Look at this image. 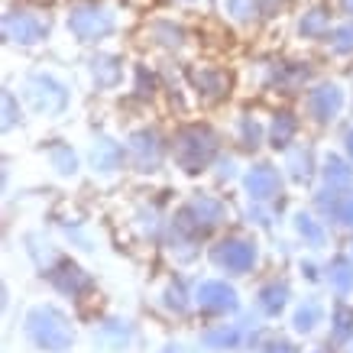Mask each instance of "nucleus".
Returning a JSON list of instances; mask_svg holds the SVG:
<instances>
[{
	"label": "nucleus",
	"instance_id": "obj_24",
	"mask_svg": "<svg viewBox=\"0 0 353 353\" xmlns=\"http://www.w3.org/2000/svg\"><path fill=\"white\" fill-rule=\"evenodd\" d=\"M259 353H299V347L285 337H269L266 343H259Z\"/></svg>",
	"mask_w": 353,
	"mask_h": 353
},
{
	"label": "nucleus",
	"instance_id": "obj_1",
	"mask_svg": "<svg viewBox=\"0 0 353 353\" xmlns=\"http://www.w3.org/2000/svg\"><path fill=\"white\" fill-rule=\"evenodd\" d=\"M23 334L36 350L46 353H65L75 343V327L68 321V314L55 305H36V308L26 311Z\"/></svg>",
	"mask_w": 353,
	"mask_h": 353
},
{
	"label": "nucleus",
	"instance_id": "obj_28",
	"mask_svg": "<svg viewBox=\"0 0 353 353\" xmlns=\"http://www.w3.org/2000/svg\"><path fill=\"white\" fill-rule=\"evenodd\" d=\"M159 353H192V350H188V347H182V343H165Z\"/></svg>",
	"mask_w": 353,
	"mask_h": 353
},
{
	"label": "nucleus",
	"instance_id": "obj_25",
	"mask_svg": "<svg viewBox=\"0 0 353 353\" xmlns=\"http://www.w3.org/2000/svg\"><path fill=\"white\" fill-rule=\"evenodd\" d=\"M246 217H250V224H256V227H269V224H272V214L263 208V201H253V208L246 211Z\"/></svg>",
	"mask_w": 353,
	"mask_h": 353
},
{
	"label": "nucleus",
	"instance_id": "obj_3",
	"mask_svg": "<svg viewBox=\"0 0 353 353\" xmlns=\"http://www.w3.org/2000/svg\"><path fill=\"white\" fill-rule=\"evenodd\" d=\"M172 221L179 227H185V230H192V234L204 236L227 221V204L221 201V198H214V194H192V198L175 211Z\"/></svg>",
	"mask_w": 353,
	"mask_h": 353
},
{
	"label": "nucleus",
	"instance_id": "obj_12",
	"mask_svg": "<svg viewBox=\"0 0 353 353\" xmlns=\"http://www.w3.org/2000/svg\"><path fill=\"white\" fill-rule=\"evenodd\" d=\"M240 343H243V327H240V324H230V321L211 324V327L201 334V347L211 353L236 350Z\"/></svg>",
	"mask_w": 353,
	"mask_h": 353
},
{
	"label": "nucleus",
	"instance_id": "obj_16",
	"mask_svg": "<svg viewBox=\"0 0 353 353\" xmlns=\"http://www.w3.org/2000/svg\"><path fill=\"white\" fill-rule=\"evenodd\" d=\"M321 175L327 188H341V192L343 188H353V162H343L341 156H327Z\"/></svg>",
	"mask_w": 353,
	"mask_h": 353
},
{
	"label": "nucleus",
	"instance_id": "obj_18",
	"mask_svg": "<svg viewBox=\"0 0 353 353\" xmlns=\"http://www.w3.org/2000/svg\"><path fill=\"white\" fill-rule=\"evenodd\" d=\"M353 341V305L337 301L331 308V343H350Z\"/></svg>",
	"mask_w": 353,
	"mask_h": 353
},
{
	"label": "nucleus",
	"instance_id": "obj_20",
	"mask_svg": "<svg viewBox=\"0 0 353 353\" xmlns=\"http://www.w3.org/2000/svg\"><path fill=\"white\" fill-rule=\"evenodd\" d=\"M194 301V299H192ZM192 301H188V289H185V282L182 279H175L169 289L162 292V305L169 311H175V314H185V311L192 308Z\"/></svg>",
	"mask_w": 353,
	"mask_h": 353
},
{
	"label": "nucleus",
	"instance_id": "obj_11",
	"mask_svg": "<svg viewBox=\"0 0 353 353\" xmlns=\"http://www.w3.org/2000/svg\"><path fill=\"white\" fill-rule=\"evenodd\" d=\"M130 152H133V165L137 172H156L159 169V159H162V143L156 133H137L130 139Z\"/></svg>",
	"mask_w": 353,
	"mask_h": 353
},
{
	"label": "nucleus",
	"instance_id": "obj_21",
	"mask_svg": "<svg viewBox=\"0 0 353 353\" xmlns=\"http://www.w3.org/2000/svg\"><path fill=\"white\" fill-rule=\"evenodd\" d=\"M49 162H52V169L59 172V175H65V179L78 175V156L68 150V146H52V150H49Z\"/></svg>",
	"mask_w": 353,
	"mask_h": 353
},
{
	"label": "nucleus",
	"instance_id": "obj_6",
	"mask_svg": "<svg viewBox=\"0 0 353 353\" xmlns=\"http://www.w3.org/2000/svg\"><path fill=\"white\" fill-rule=\"evenodd\" d=\"M43 276L52 282L55 292H62L65 299H81L85 292L94 289V279L88 276L85 269L78 266V263H72V259H55L52 266L43 269Z\"/></svg>",
	"mask_w": 353,
	"mask_h": 353
},
{
	"label": "nucleus",
	"instance_id": "obj_7",
	"mask_svg": "<svg viewBox=\"0 0 353 353\" xmlns=\"http://www.w3.org/2000/svg\"><path fill=\"white\" fill-rule=\"evenodd\" d=\"M243 192L250 201H276L279 194H282V172L276 165H269V162H259L253 169H246L243 175Z\"/></svg>",
	"mask_w": 353,
	"mask_h": 353
},
{
	"label": "nucleus",
	"instance_id": "obj_8",
	"mask_svg": "<svg viewBox=\"0 0 353 353\" xmlns=\"http://www.w3.org/2000/svg\"><path fill=\"white\" fill-rule=\"evenodd\" d=\"M314 208L324 221H331L337 227H353V188H327L314 194Z\"/></svg>",
	"mask_w": 353,
	"mask_h": 353
},
{
	"label": "nucleus",
	"instance_id": "obj_29",
	"mask_svg": "<svg viewBox=\"0 0 353 353\" xmlns=\"http://www.w3.org/2000/svg\"><path fill=\"white\" fill-rule=\"evenodd\" d=\"M343 150H347V156H350V162H353V130L343 137Z\"/></svg>",
	"mask_w": 353,
	"mask_h": 353
},
{
	"label": "nucleus",
	"instance_id": "obj_10",
	"mask_svg": "<svg viewBox=\"0 0 353 353\" xmlns=\"http://www.w3.org/2000/svg\"><path fill=\"white\" fill-rule=\"evenodd\" d=\"M130 341H133V327H130V321H123V318H108V321L94 331V343L104 353L127 350Z\"/></svg>",
	"mask_w": 353,
	"mask_h": 353
},
{
	"label": "nucleus",
	"instance_id": "obj_22",
	"mask_svg": "<svg viewBox=\"0 0 353 353\" xmlns=\"http://www.w3.org/2000/svg\"><path fill=\"white\" fill-rule=\"evenodd\" d=\"M337 108H341V94H337V88H331V94H314L311 97V114H314V120H331L334 114H337Z\"/></svg>",
	"mask_w": 353,
	"mask_h": 353
},
{
	"label": "nucleus",
	"instance_id": "obj_26",
	"mask_svg": "<svg viewBox=\"0 0 353 353\" xmlns=\"http://www.w3.org/2000/svg\"><path fill=\"white\" fill-rule=\"evenodd\" d=\"M301 276L311 279V282H318V279H321V272H318V266H314L311 259H301Z\"/></svg>",
	"mask_w": 353,
	"mask_h": 353
},
{
	"label": "nucleus",
	"instance_id": "obj_17",
	"mask_svg": "<svg viewBox=\"0 0 353 353\" xmlns=\"http://www.w3.org/2000/svg\"><path fill=\"white\" fill-rule=\"evenodd\" d=\"M285 169H289V179L292 182H311L314 179V172H318V165H314V156H311V150H305V146H299V150L289 152V159H285Z\"/></svg>",
	"mask_w": 353,
	"mask_h": 353
},
{
	"label": "nucleus",
	"instance_id": "obj_13",
	"mask_svg": "<svg viewBox=\"0 0 353 353\" xmlns=\"http://www.w3.org/2000/svg\"><path fill=\"white\" fill-rule=\"evenodd\" d=\"M327 282H331V289L341 295V299H347V295H353V256H334L331 263H327Z\"/></svg>",
	"mask_w": 353,
	"mask_h": 353
},
{
	"label": "nucleus",
	"instance_id": "obj_15",
	"mask_svg": "<svg viewBox=\"0 0 353 353\" xmlns=\"http://www.w3.org/2000/svg\"><path fill=\"white\" fill-rule=\"evenodd\" d=\"M91 162H94V172H101V175H114V172H120V165H123V150H120L117 143H110V139H101V143L94 146Z\"/></svg>",
	"mask_w": 353,
	"mask_h": 353
},
{
	"label": "nucleus",
	"instance_id": "obj_14",
	"mask_svg": "<svg viewBox=\"0 0 353 353\" xmlns=\"http://www.w3.org/2000/svg\"><path fill=\"white\" fill-rule=\"evenodd\" d=\"M324 318V305L318 299H305L292 314V331L295 334H311Z\"/></svg>",
	"mask_w": 353,
	"mask_h": 353
},
{
	"label": "nucleus",
	"instance_id": "obj_27",
	"mask_svg": "<svg viewBox=\"0 0 353 353\" xmlns=\"http://www.w3.org/2000/svg\"><path fill=\"white\" fill-rule=\"evenodd\" d=\"M217 179H234V162L221 159V169H217Z\"/></svg>",
	"mask_w": 353,
	"mask_h": 353
},
{
	"label": "nucleus",
	"instance_id": "obj_5",
	"mask_svg": "<svg viewBox=\"0 0 353 353\" xmlns=\"http://www.w3.org/2000/svg\"><path fill=\"white\" fill-rule=\"evenodd\" d=\"M192 299H194V308L204 311V314H234L240 308L236 289L227 279H204L201 285L194 289Z\"/></svg>",
	"mask_w": 353,
	"mask_h": 353
},
{
	"label": "nucleus",
	"instance_id": "obj_2",
	"mask_svg": "<svg viewBox=\"0 0 353 353\" xmlns=\"http://www.w3.org/2000/svg\"><path fill=\"white\" fill-rule=\"evenodd\" d=\"M208 259H211V266L227 272V276H246V272H253V266L259 263V246L256 240H250V236H224V240H217L211 250H208Z\"/></svg>",
	"mask_w": 353,
	"mask_h": 353
},
{
	"label": "nucleus",
	"instance_id": "obj_23",
	"mask_svg": "<svg viewBox=\"0 0 353 353\" xmlns=\"http://www.w3.org/2000/svg\"><path fill=\"white\" fill-rule=\"evenodd\" d=\"M292 133H295V120H289V114H279V120L272 123V146H276V150H285Z\"/></svg>",
	"mask_w": 353,
	"mask_h": 353
},
{
	"label": "nucleus",
	"instance_id": "obj_19",
	"mask_svg": "<svg viewBox=\"0 0 353 353\" xmlns=\"http://www.w3.org/2000/svg\"><path fill=\"white\" fill-rule=\"evenodd\" d=\"M295 234L305 240V246H324V240H327V234H324V221H318L314 214H305V211H299L295 214Z\"/></svg>",
	"mask_w": 353,
	"mask_h": 353
},
{
	"label": "nucleus",
	"instance_id": "obj_30",
	"mask_svg": "<svg viewBox=\"0 0 353 353\" xmlns=\"http://www.w3.org/2000/svg\"><path fill=\"white\" fill-rule=\"evenodd\" d=\"M311 353H331V350H311Z\"/></svg>",
	"mask_w": 353,
	"mask_h": 353
},
{
	"label": "nucleus",
	"instance_id": "obj_4",
	"mask_svg": "<svg viewBox=\"0 0 353 353\" xmlns=\"http://www.w3.org/2000/svg\"><path fill=\"white\" fill-rule=\"evenodd\" d=\"M217 152V139L208 130H185L182 137L175 139V162L182 165V172L194 175L211 165Z\"/></svg>",
	"mask_w": 353,
	"mask_h": 353
},
{
	"label": "nucleus",
	"instance_id": "obj_9",
	"mask_svg": "<svg viewBox=\"0 0 353 353\" xmlns=\"http://www.w3.org/2000/svg\"><path fill=\"white\" fill-rule=\"evenodd\" d=\"M289 299H292V289L285 279H266L256 289V308L266 318H279L282 311L289 308Z\"/></svg>",
	"mask_w": 353,
	"mask_h": 353
}]
</instances>
